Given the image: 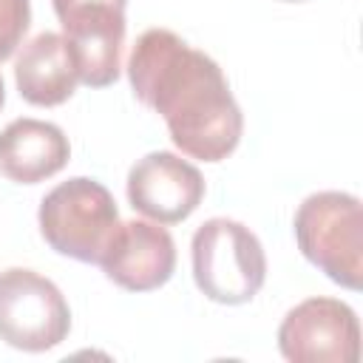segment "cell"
<instances>
[{
    "label": "cell",
    "mask_w": 363,
    "mask_h": 363,
    "mask_svg": "<svg viewBox=\"0 0 363 363\" xmlns=\"http://www.w3.org/2000/svg\"><path fill=\"white\" fill-rule=\"evenodd\" d=\"M133 96L159 113L187 159L221 162L244 133V113L221 65L170 28H147L128 57Z\"/></svg>",
    "instance_id": "6da1fadb"
},
{
    "label": "cell",
    "mask_w": 363,
    "mask_h": 363,
    "mask_svg": "<svg viewBox=\"0 0 363 363\" xmlns=\"http://www.w3.org/2000/svg\"><path fill=\"white\" fill-rule=\"evenodd\" d=\"M43 241L79 264H99L113 230L119 227V210L111 190L88 176H74L51 187L37 210Z\"/></svg>",
    "instance_id": "277c9868"
},
{
    "label": "cell",
    "mask_w": 363,
    "mask_h": 363,
    "mask_svg": "<svg viewBox=\"0 0 363 363\" xmlns=\"http://www.w3.org/2000/svg\"><path fill=\"white\" fill-rule=\"evenodd\" d=\"M31 26V0H0V62L14 57Z\"/></svg>",
    "instance_id": "7c38bea8"
},
{
    "label": "cell",
    "mask_w": 363,
    "mask_h": 363,
    "mask_svg": "<svg viewBox=\"0 0 363 363\" xmlns=\"http://www.w3.org/2000/svg\"><path fill=\"white\" fill-rule=\"evenodd\" d=\"M301 255L332 284L357 292L363 284V207L343 190L306 196L292 218Z\"/></svg>",
    "instance_id": "7a4b0ae2"
},
{
    "label": "cell",
    "mask_w": 363,
    "mask_h": 363,
    "mask_svg": "<svg viewBox=\"0 0 363 363\" xmlns=\"http://www.w3.org/2000/svg\"><path fill=\"white\" fill-rule=\"evenodd\" d=\"M6 105V82H3V74H0V108Z\"/></svg>",
    "instance_id": "4fadbf2b"
},
{
    "label": "cell",
    "mask_w": 363,
    "mask_h": 363,
    "mask_svg": "<svg viewBox=\"0 0 363 363\" xmlns=\"http://www.w3.org/2000/svg\"><path fill=\"white\" fill-rule=\"evenodd\" d=\"M71 159V142L54 122L20 116L0 130V173L14 184H40Z\"/></svg>",
    "instance_id": "30bf717a"
},
{
    "label": "cell",
    "mask_w": 363,
    "mask_h": 363,
    "mask_svg": "<svg viewBox=\"0 0 363 363\" xmlns=\"http://www.w3.org/2000/svg\"><path fill=\"white\" fill-rule=\"evenodd\" d=\"M99 267L125 292H153L176 272V241L164 224L150 218L119 221Z\"/></svg>",
    "instance_id": "9c48e42d"
},
{
    "label": "cell",
    "mask_w": 363,
    "mask_h": 363,
    "mask_svg": "<svg viewBox=\"0 0 363 363\" xmlns=\"http://www.w3.org/2000/svg\"><path fill=\"white\" fill-rule=\"evenodd\" d=\"M278 349L292 363H357V312L340 298H306L284 315Z\"/></svg>",
    "instance_id": "52a82bcc"
},
{
    "label": "cell",
    "mask_w": 363,
    "mask_h": 363,
    "mask_svg": "<svg viewBox=\"0 0 363 363\" xmlns=\"http://www.w3.org/2000/svg\"><path fill=\"white\" fill-rule=\"evenodd\" d=\"M17 94L37 108H57L68 102L79 85V68L71 43L57 31L31 37L14 60Z\"/></svg>",
    "instance_id": "8fae6325"
},
{
    "label": "cell",
    "mask_w": 363,
    "mask_h": 363,
    "mask_svg": "<svg viewBox=\"0 0 363 363\" xmlns=\"http://www.w3.org/2000/svg\"><path fill=\"white\" fill-rule=\"evenodd\" d=\"M190 261L199 292L213 303H250L267 281L264 247L258 235L235 218H207L193 233Z\"/></svg>",
    "instance_id": "3957f363"
},
{
    "label": "cell",
    "mask_w": 363,
    "mask_h": 363,
    "mask_svg": "<svg viewBox=\"0 0 363 363\" xmlns=\"http://www.w3.org/2000/svg\"><path fill=\"white\" fill-rule=\"evenodd\" d=\"M281 3H303V0H281Z\"/></svg>",
    "instance_id": "5bb4252c"
},
{
    "label": "cell",
    "mask_w": 363,
    "mask_h": 363,
    "mask_svg": "<svg viewBox=\"0 0 363 363\" xmlns=\"http://www.w3.org/2000/svg\"><path fill=\"white\" fill-rule=\"evenodd\" d=\"M71 43L79 82L88 88H108L122 71L125 45V6L128 0H51Z\"/></svg>",
    "instance_id": "8992f818"
},
{
    "label": "cell",
    "mask_w": 363,
    "mask_h": 363,
    "mask_svg": "<svg viewBox=\"0 0 363 363\" xmlns=\"http://www.w3.org/2000/svg\"><path fill=\"white\" fill-rule=\"evenodd\" d=\"M71 332V306L60 286L26 267L0 272V340L20 352H48Z\"/></svg>",
    "instance_id": "5b68a950"
},
{
    "label": "cell",
    "mask_w": 363,
    "mask_h": 363,
    "mask_svg": "<svg viewBox=\"0 0 363 363\" xmlns=\"http://www.w3.org/2000/svg\"><path fill=\"white\" fill-rule=\"evenodd\" d=\"M207 193L201 170L170 150H150L128 170V201L159 224H179L196 213Z\"/></svg>",
    "instance_id": "ba28073f"
}]
</instances>
